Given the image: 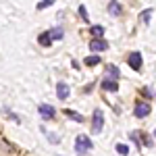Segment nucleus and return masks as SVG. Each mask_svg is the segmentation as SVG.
<instances>
[{
	"label": "nucleus",
	"mask_w": 156,
	"mask_h": 156,
	"mask_svg": "<svg viewBox=\"0 0 156 156\" xmlns=\"http://www.w3.org/2000/svg\"><path fill=\"white\" fill-rule=\"evenodd\" d=\"M92 148H94V144H92V140L87 135H77L75 137V154H85Z\"/></svg>",
	"instance_id": "obj_1"
},
{
	"label": "nucleus",
	"mask_w": 156,
	"mask_h": 156,
	"mask_svg": "<svg viewBox=\"0 0 156 156\" xmlns=\"http://www.w3.org/2000/svg\"><path fill=\"white\" fill-rule=\"evenodd\" d=\"M104 127V115L102 110H94V121H92V133H100Z\"/></svg>",
	"instance_id": "obj_2"
},
{
	"label": "nucleus",
	"mask_w": 156,
	"mask_h": 156,
	"mask_svg": "<svg viewBox=\"0 0 156 156\" xmlns=\"http://www.w3.org/2000/svg\"><path fill=\"white\" fill-rule=\"evenodd\" d=\"M37 112L42 115V119H44V121H52V119H54V115H56V110L50 106V104H40V106H37Z\"/></svg>",
	"instance_id": "obj_3"
},
{
	"label": "nucleus",
	"mask_w": 156,
	"mask_h": 156,
	"mask_svg": "<svg viewBox=\"0 0 156 156\" xmlns=\"http://www.w3.org/2000/svg\"><path fill=\"white\" fill-rule=\"evenodd\" d=\"M90 50L92 52H104V50H108V42L102 40V37H94L90 42Z\"/></svg>",
	"instance_id": "obj_4"
},
{
	"label": "nucleus",
	"mask_w": 156,
	"mask_h": 156,
	"mask_svg": "<svg viewBox=\"0 0 156 156\" xmlns=\"http://www.w3.org/2000/svg\"><path fill=\"white\" fill-rule=\"evenodd\" d=\"M127 62H129V67H131L133 71H140V69H142V54H140V52H131L129 58H127Z\"/></svg>",
	"instance_id": "obj_5"
},
{
	"label": "nucleus",
	"mask_w": 156,
	"mask_h": 156,
	"mask_svg": "<svg viewBox=\"0 0 156 156\" xmlns=\"http://www.w3.org/2000/svg\"><path fill=\"white\" fill-rule=\"evenodd\" d=\"M133 115L137 117V119H142V117H148L150 115V104H146V102H140L135 110H133Z\"/></svg>",
	"instance_id": "obj_6"
},
{
	"label": "nucleus",
	"mask_w": 156,
	"mask_h": 156,
	"mask_svg": "<svg viewBox=\"0 0 156 156\" xmlns=\"http://www.w3.org/2000/svg\"><path fill=\"white\" fill-rule=\"evenodd\" d=\"M69 92H71V90H69L67 83H58L56 85V96H58V100H67V98H69Z\"/></svg>",
	"instance_id": "obj_7"
},
{
	"label": "nucleus",
	"mask_w": 156,
	"mask_h": 156,
	"mask_svg": "<svg viewBox=\"0 0 156 156\" xmlns=\"http://www.w3.org/2000/svg\"><path fill=\"white\" fill-rule=\"evenodd\" d=\"M102 87H104V90H106V92H117V90H119V85H117V81H115V79H104V81H102Z\"/></svg>",
	"instance_id": "obj_8"
},
{
	"label": "nucleus",
	"mask_w": 156,
	"mask_h": 156,
	"mask_svg": "<svg viewBox=\"0 0 156 156\" xmlns=\"http://www.w3.org/2000/svg\"><path fill=\"white\" fill-rule=\"evenodd\" d=\"M65 115H67L69 119H73L75 123H83V117H81L79 112H75V110H65Z\"/></svg>",
	"instance_id": "obj_9"
},
{
	"label": "nucleus",
	"mask_w": 156,
	"mask_h": 156,
	"mask_svg": "<svg viewBox=\"0 0 156 156\" xmlns=\"http://www.w3.org/2000/svg\"><path fill=\"white\" fill-rule=\"evenodd\" d=\"M50 42H52V34H50V31H44V34L40 36V44H42V46H50Z\"/></svg>",
	"instance_id": "obj_10"
},
{
	"label": "nucleus",
	"mask_w": 156,
	"mask_h": 156,
	"mask_svg": "<svg viewBox=\"0 0 156 156\" xmlns=\"http://www.w3.org/2000/svg\"><path fill=\"white\" fill-rule=\"evenodd\" d=\"M83 62L87 65V67H94V65H98V62H100V56H96V54H94V56H87Z\"/></svg>",
	"instance_id": "obj_11"
},
{
	"label": "nucleus",
	"mask_w": 156,
	"mask_h": 156,
	"mask_svg": "<svg viewBox=\"0 0 156 156\" xmlns=\"http://www.w3.org/2000/svg\"><path fill=\"white\" fill-rule=\"evenodd\" d=\"M106 71H108V75H110L112 79H119V69H117L115 65H110V67H108Z\"/></svg>",
	"instance_id": "obj_12"
},
{
	"label": "nucleus",
	"mask_w": 156,
	"mask_h": 156,
	"mask_svg": "<svg viewBox=\"0 0 156 156\" xmlns=\"http://www.w3.org/2000/svg\"><path fill=\"white\" fill-rule=\"evenodd\" d=\"M108 11H110V15H119V12H121V6L117 4V0L110 2V9H108Z\"/></svg>",
	"instance_id": "obj_13"
},
{
	"label": "nucleus",
	"mask_w": 156,
	"mask_h": 156,
	"mask_svg": "<svg viewBox=\"0 0 156 156\" xmlns=\"http://www.w3.org/2000/svg\"><path fill=\"white\" fill-rule=\"evenodd\" d=\"M92 34H94L96 37H102V36H104V27H100V25H94V27H92Z\"/></svg>",
	"instance_id": "obj_14"
},
{
	"label": "nucleus",
	"mask_w": 156,
	"mask_h": 156,
	"mask_svg": "<svg viewBox=\"0 0 156 156\" xmlns=\"http://www.w3.org/2000/svg\"><path fill=\"white\" fill-rule=\"evenodd\" d=\"M117 152H119V154H129V146L127 144H117Z\"/></svg>",
	"instance_id": "obj_15"
},
{
	"label": "nucleus",
	"mask_w": 156,
	"mask_h": 156,
	"mask_svg": "<svg viewBox=\"0 0 156 156\" xmlns=\"http://www.w3.org/2000/svg\"><path fill=\"white\" fill-rule=\"evenodd\" d=\"M50 34H52V40H60V37H62V29H60V27L50 29Z\"/></svg>",
	"instance_id": "obj_16"
},
{
	"label": "nucleus",
	"mask_w": 156,
	"mask_h": 156,
	"mask_svg": "<svg viewBox=\"0 0 156 156\" xmlns=\"http://www.w3.org/2000/svg\"><path fill=\"white\" fill-rule=\"evenodd\" d=\"M52 2H54V0H42V2L37 4V11H42V9H48Z\"/></svg>",
	"instance_id": "obj_17"
},
{
	"label": "nucleus",
	"mask_w": 156,
	"mask_h": 156,
	"mask_svg": "<svg viewBox=\"0 0 156 156\" xmlns=\"http://www.w3.org/2000/svg\"><path fill=\"white\" fill-rule=\"evenodd\" d=\"M150 17H152V11H144L142 15H140V19H142L144 23H148V19H150Z\"/></svg>",
	"instance_id": "obj_18"
},
{
	"label": "nucleus",
	"mask_w": 156,
	"mask_h": 156,
	"mask_svg": "<svg viewBox=\"0 0 156 156\" xmlns=\"http://www.w3.org/2000/svg\"><path fill=\"white\" fill-rule=\"evenodd\" d=\"M79 15H81V19H83V21H90V17H87V11H85V6H79Z\"/></svg>",
	"instance_id": "obj_19"
},
{
	"label": "nucleus",
	"mask_w": 156,
	"mask_h": 156,
	"mask_svg": "<svg viewBox=\"0 0 156 156\" xmlns=\"http://www.w3.org/2000/svg\"><path fill=\"white\" fill-rule=\"evenodd\" d=\"M154 135H156V131H154Z\"/></svg>",
	"instance_id": "obj_20"
}]
</instances>
